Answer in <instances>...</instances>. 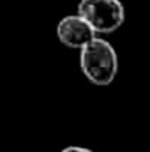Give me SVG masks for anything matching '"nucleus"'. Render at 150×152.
I'll return each instance as SVG.
<instances>
[{
    "mask_svg": "<svg viewBox=\"0 0 150 152\" xmlns=\"http://www.w3.org/2000/svg\"><path fill=\"white\" fill-rule=\"evenodd\" d=\"M57 37L67 48L81 50L85 44H88L92 39L95 37V30L79 14H69V16H64L58 21V25H57Z\"/></svg>",
    "mask_w": 150,
    "mask_h": 152,
    "instance_id": "3",
    "label": "nucleus"
},
{
    "mask_svg": "<svg viewBox=\"0 0 150 152\" xmlns=\"http://www.w3.org/2000/svg\"><path fill=\"white\" fill-rule=\"evenodd\" d=\"M79 67L87 80L94 85L106 87L113 83L118 73V57L111 44L104 39L94 37L81 48Z\"/></svg>",
    "mask_w": 150,
    "mask_h": 152,
    "instance_id": "1",
    "label": "nucleus"
},
{
    "mask_svg": "<svg viewBox=\"0 0 150 152\" xmlns=\"http://www.w3.org/2000/svg\"><path fill=\"white\" fill-rule=\"evenodd\" d=\"M78 14L88 21L95 34H111L125 20V9L120 0H79Z\"/></svg>",
    "mask_w": 150,
    "mask_h": 152,
    "instance_id": "2",
    "label": "nucleus"
},
{
    "mask_svg": "<svg viewBox=\"0 0 150 152\" xmlns=\"http://www.w3.org/2000/svg\"><path fill=\"white\" fill-rule=\"evenodd\" d=\"M62 152H94V151L85 149V147H76V145H73V147H66Z\"/></svg>",
    "mask_w": 150,
    "mask_h": 152,
    "instance_id": "4",
    "label": "nucleus"
}]
</instances>
